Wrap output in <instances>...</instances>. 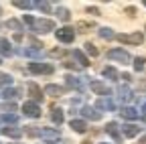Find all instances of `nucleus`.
Segmentation results:
<instances>
[{"instance_id":"obj_24","label":"nucleus","mask_w":146,"mask_h":144,"mask_svg":"<svg viewBox=\"0 0 146 144\" xmlns=\"http://www.w3.org/2000/svg\"><path fill=\"white\" fill-rule=\"evenodd\" d=\"M85 49H87V53H89V55H98V49H96L94 45H85Z\"/></svg>"},{"instance_id":"obj_18","label":"nucleus","mask_w":146,"mask_h":144,"mask_svg":"<svg viewBox=\"0 0 146 144\" xmlns=\"http://www.w3.org/2000/svg\"><path fill=\"white\" fill-rule=\"evenodd\" d=\"M100 35H102L104 39H112V37H114V33L110 31V29H100Z\"/></svg>"},{"instance_id":"obj_4","label":"nucleus","mask_w":146,"mask_h":144,"mask_svg":"<svg viewBox=\"0 0 146 144\" xmlns=\"http://www.w3.org/2000/svg\"><path fill=\"white\" fill-rule=\"evenodd\" d=\"M29 69L33 71V73H51V71H53L51 65H43V63H31Z\"/></svg>"},{"instance_id":"obj_23","label":"nucleus","mask_w":146,"mask_h":144,"mask_svg":"<svg viewBox=\"0 0 146 144\" xmlns=\"http://www.w3.org/2000/svg\"><path fill=\"white\" fill-rule=\"evenodd\" d=\"M83 112H85V116H87V118H94V120H96V118H100V114H94V112L89 110V108H85Z\"/></svg>"},{"instance_id":"obj_5","label":"nucleus","mask_w":146,"mask_h":144,"mask_svg":"<svg viewBox=\"0 0 146 144\" xmlns=\"http://www.w3.org/2000/svg\"><path fill=\"white\" fill-rule=\"evenodd\" d=\"M110 59H118V61H124V63L130 61V57H128L124 51H110Z\"/></svg>"},{"instance_id":"obj_17","label":"nucleus","mask_w":146,"mask_h":144,"mask_svg":"<svg viewBox=\"0 0 146 144\" xmlns=\"http://www.w3.org/2000/svg\"><path fill=\"white\" fill-rule=\"evenodd\" d=\"M53 120L57 122V124L63 122V114H61V110H53Z\"/></svg>"},{"instance_id":"obj_27","label":"nucleus","mask_w":146,"mask_h":144,"mask_svg":"<svg viewBox=\"0 0 146 144\" xmlns=\"http://www.w3.org/2000/svg\"><path fill=\"white\" fill-rule=\"evenodd\" d=\"M59 16H61V19H69V10L61 8V10H59Z\"/></svg>"},{"instance_id":"obj_25","label":"nucleus","mask_w":146,"mask_h":144,"mask_svg":"<svg viewBox=\"0 0 146 144\" xmlns=\"http://www.w3.org/2000/svg\"><path fill=\"white\" fill-rule=\"evenodd\" d=\"M124 116H126V118H134V116H136V112L128 108V110H124Z\"/></svg>"},{"instance_id":"obj_1","label":"nucleus","mask_w":146,"mask_h":144,"mask_svg":"<svg viewBox=\"0 0 146 144\" xmlns=\"http://www.w3.org/2000/svg\"><path fill=\"white\" fill-rule=\"evenodd\" d=\"M53 29H55V23L49 21V19L35 21V23H33V31H36V33H49V31H53Z\"/></svg>"},{"instance_id":"obj_20","label":"nucleus","mask_w":146,"mask_h":144,"mask_svg":"<svg viewBox=\"0 0 146 144\" xmlns=\"http://www.w3.org/2000/svg\"><path fill=\"white\" fill-rule=\"evenodd\" d=\"M136 132H138V130H136V126H126V134H128V136H134Z\"/></svg>"},{"instance_id":"obj_13","label":"nucleus","mask_w":146,"mask_h":144,"mask_svg":"<svg viewBox=\"0 0 146 144\" xmlns=\"http://www.w3.org/2000/svg\"><path fill=\"white\" fill-rule=\"evenodd\" d=\"M41 134H43L47 140H51V138H59V132H55V130H43Z\"/></svg>"},{"instance_id":"obj_30","label":"nucleus","mask_w":146,"mask_h":144,"mask_svg":"<svg viewBox=\"0 0 146 144\" xmlns=\"http://www.w3.org/2000/svg\"><path fill=\"white\" fill-rule=\"evenodd\" d=\"M142 65H144V59H136V69H142Z\"/></svg>"},{"instance_id":"obj_26","label":"nucleus","mask_w":146,"mask_h":144,"mask_svg":"<svg viewBox=\"0 0 146 144\" xmlns=\"http://www.w3.org/2000/svg\"><path fill=\"white\" fill-rule=\"evenodd\" d=\"M27 134H29V136H39L41 132H39V130H35V128H33V126H31V128L27 130Z\"/></svg>"},{"instance_id":"obj_9","label":"nucleus","mask_w":146,"mask_h":144,"mask_svg":"<svg viewBox=\"0 0 146 144\" xmlns=\"http://www.w3.org/2000/svg\"><path fill=\"white\" fill-rule=\"evenodd\" d=\"M71 128L75 130V132H85V122L83 120H71Z\"/></svg>"},{"instance_id":"obj_29","label":"nucleus","mask_w":146,"mask_h":144,"mask_svg":"<svg viewBox=\"0 0 146 144\" xmlns=\"http://www.w3.org/2000/svg\"><path fill=\"white\" fill-rule=\"evenodd\" d=\"M89 27H94L91 23H79V29H89Z\"/></svg>"},{"instance_id":"obj_3","label":"nucleus","mask_w":146,"mask_h":144,"mask_svg":"<svg viewBox=\"0 0 146 144\" xmlns=\"http://www.w3.org/2000/svg\"><path fill=\"white\" fill-rule=\"evenodd\" d=\"M23 112H25L27 116H31V118H39V116H41V108L36 106V104H33V102H27V104L23 106Z\"/></svg>"},{"instance_id":"obj_28","label":"nucleus","mask_w":146,"mask_h":144,"mask_svg":"<svg viewBox=\"0 0 146 144\" xmlns=\"http://www.w3.org/2000/svg\"><path fill=\"white\" fill-rule=\"evenodd\" d=\"M104 73H106V75H110V77H118V73H116V71H114V69H106V71H104Z\"/></svg>"},{"instance_id":"obj_15","label":"nucleus","mask_w":146,"mask_h":144,"mask_svg":"<svg viewBox=\"0 0 146 144\" xmlns=\"http://www.w3.org/2000/svg\"><path fill=\"white\" fill-rule=\"evenodd\" d=\"M14 6L16 8H33V6H36V2H14Z\"/></svg>"},{"instance_id":"obj_8","label":"nucleus","mask_w":146,"mask_h":144,"mask_svg":"<svg viewBox=\"0 0 146 144\" xmlns=\"http://www.w3.org/2000/svg\"><path fill=\"white\" fill-rule=\"evenodd\" d=\"M47 94L53 96V98H59V96H63V87H59V85H49V87H47Z\"/></svg>"},{"instance_id":"obj_19","label":"nucleus","mask_w":146,"mask_h":144,"mask_svg":"<svg viewBox=\"0 0 146 144\" xmlns=\"http://www.w3.org/2000/svg\"><path fill=\"white\" fill-rule=\"evenodd\" d=\"M16 96H18V92H16V89H6V92H4V98H6V100L16 98Z\"/></svg>"},{"instance_id":"obj_7","label":"nucleus","mask_w":146,"mask_h":144,"mask_svg":"<svg viewBox=\"0 0 146 144\" xmlns=\"http://www.w3.org/2000/svg\"><path fill=\"white\" fill-rule=\"evenodd\" d=\"M118 41H122V43H142V35H134V37H124V35H120Z\"/></svg>"},{"instance_id":"obj_2","label":"nucleus","mask_w":146,"mask_h":144,"mask_svg":"<svg viewBox=\"0 0 146 144\" xmlns=\"http://www.w3.org/2000/svg\"><path fill=\"white\" fill-rule=\"evenodd\" d=\"M57 39H59L61 43H71L73 39H75V33H73V29H69V27L59 29V31H57Z\"/></svg>"},{"instance_id":"obj_11","label":"nucleus","mask_w":146,"mask_h":144,"mask_svg":"<svg viewBox=\"0 0 146 144\" xmlns=\"http://www.w3.org/2000/svg\"><path fill=\"white\" fill-rule=\"evenodd\" d=\"M91 89H94L96 94H110V89L106 85H102V83H91Z\"/></svg>"},{"instance_id":"obj_6","label":"nucleus","mask_w":146,"mask_h":144,"mask_svg":"<svg viewBox=\"0 0 146 144\" xmlns=\"http://www.w3.org/2000/svg\"><path fill=\"white\" fill-rule=\"evenodd\" d=\"M0 53H2L4 57L12 55V49H10V43H8L6 39H0Z\"/></svg>"},{"instance_id":"obj_12","label":"nucleus","mask_w":146,"mask_h":144,"mask_svg":"<svg viewBox=\"0 0 146 144\" xmlns=\"http://www.w3.org/2000/svg\"><path fill=\"white\" fill-rule=\"evenodd\" d=\"M29 92H31V96L36 98V100H41V98H43V96H41V89L36 87V85H29Z\"/></svg>"},{"instance_id":"obj_21","label":"nucleus","mask_w":146,"mask_h":144,"mask_svg":"<svg viewBox=\"0 0 146 144\" xmlns=\"http://www.w3.org/2000/svg\"><path fill=\"white\" fill-rule=\"evenodd\" d=\"M6 27H8V29H16V31H21V25H18L16 21H8V23H6Z\"/></svg>"},{"instance_id":"obj_31","label":"nucleus","mask_w":146,"mask_h":144,"mask_svg":"<svg viewBox=\"0 0 146 144\" xmlns=\"http://www.w3.org/2000/svg\"><path fill=\"white\" fill-rule=\"evenodd\" d=\"M83 144H91V142H83Z\"/></svg>"},{"instance_id":"obj_16","label":"nucleus","mask_w":146,"mask_h":144,"mask_svg":"<svg viewBox=\"0 0 146 144\" xmlns=\"http://www.w3.org/2000/svg\"><path fill=\"white\" fill-rule=\"evenodd\" d=\"M73 55H75V57H77V59L81 61V65H83V67H85V65H89V63H87V59H85V55H83L81 51H75V53H73Z\"/></svg>"},{"instance_id":"obj_22","label":"nucleus","mask_w":146,"mask_h":144,"mask_svg":"<svg viewBox=\"0 0 146 144\" xmlns=\"http://www.w3.org/2000/svg\"><path fill=\"white\" fill-rule=\"evenodd\" d=\"M2 120H4V122H14V120H16V114H4Z\"/></svg>"},{"instance_id":"obj_14","label":"nucleus","mask_w":146,"mask_h":144,"mask_svg":"<svg viewBox=\"0 0 146 144\" xmlns=\"http://www.w3.org/2000/svg\"><path fill=\"white\" fill-rule=\"evenodd\" d=\"M10 83H12L10 75H6V73H0V85H10Z\"/></svg>"},{"instance_id":"obj_10","label":"nucleus","mask_w":146,"mask_h":144,"mask_svg":"<svg viewBox=\"0 0 146 144\" xmlns=\"http://www.w3.org/2000/svg\"><path fill=\"white\" fill-rule=\"evenodd\" d=\"M2 134H6V136H10V138H18V136H21V130L8 126V128H2Z\"/></svg>"}]
</instances>
